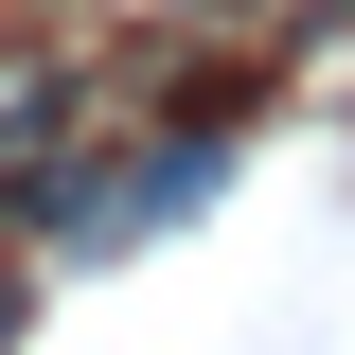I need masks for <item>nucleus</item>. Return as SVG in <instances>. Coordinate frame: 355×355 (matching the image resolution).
<instances>
[{
  "instance_id": "1",
  "label": "nucleus",
  "mask_w": 355,
  "mask_h": 355,
  "mask_svg": "<svg viewBox=\"0 0 355 355\" xmlns=\"http://www.w3.org/2000/svg\"><path fill=\"white\" fill-rule=\"evenodd\" d=\"M18 320H36V302H18V284H0V355H18Z\"/></svg>"
}]
</instances>
